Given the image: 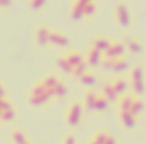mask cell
Returning <instances> with one entry per match:
<instances>
[{"label": "cell", "mask_w": 146, "mask_h": 144, "mask_svg": "<svg viewBox=\"0 0 146 144\" xmlns=\"http://www.w3.org/2000/svg\"><path fill=\"white\" fill-rule=\"evenodd\" d=\"M65 119L70 126H76L80 120H82V105L80 102H72L70 107L66 108V114H65Z\"/></svg>", "instance_id": "cell-1"}, {"label": "cell", "mask_w": 146, "mask_h": 144, "mask_svg": "<svg viewBox=\"0 0 146 144\" xmlns=\"http://www.w3.org/2000/svg\"><path fill=\"white\" fill-rule=\"evenodd\" d=\"M49 42L54 46H66L68 44V36L60 32V31H49Z\"/></svg>", "instance_id": "cell-2"}, {"label": "cell", "mask_w": 146, "mask_h": 144, "mask_svg": "<svg viewBox=\"0 0 146 144\" xmlns=\"http://www.w3.org/2000/svg\"><path fill=\"white\" fill-rule=\"evenodd\" d=\"M36 41L39 44H46L49 42V29H46L44 26H39L36 29Z\"/></svg>", "instance_id": "cell-3"}, {"label": "cell", "mask_w": 146, "mask_h": 144, "mask_svg": "<svg viewBox=\"0 0 146 144\" xmlns=\"http://www.w3.org/2000/svg\"><path fill=\"white\" fill-rule=\"evenodd\" d=\"M10 136H12V137L15 139V144H24L26 141H27V137L24 136V132H22L21 129H15V131H14V132H12Z\"/></svg>", "instance_id": "cell-4"}, {"label": "cell", "mask_w": 146, "mask_h": 144, "mask_svg": "<svg viewBox=\"0 0 146 144\" xmlns=\"http://www.w3.org/2000/svg\"><path fill=\"white\" fill-rule=\"evenodd\" d=\"M44 3H46V0H29V5H31V9H34V10L42 9Z\"/></svg>", "instance_id": "cell-5"}, {"label": "cell", "mask_w": 146, "mask_h": 144, "mask_svg": "<svg viewBox=\"0 0 146 144\" xmlns=\"http://www.w3.org/2000/svg\"><path fill=\"white\" fill-rule=\"evenodd\" d=\"M61 144H75V139H73V134H68L65 139H63V143Z\"/></svg>", "instance_id": "cell-6"}]
</instances>
